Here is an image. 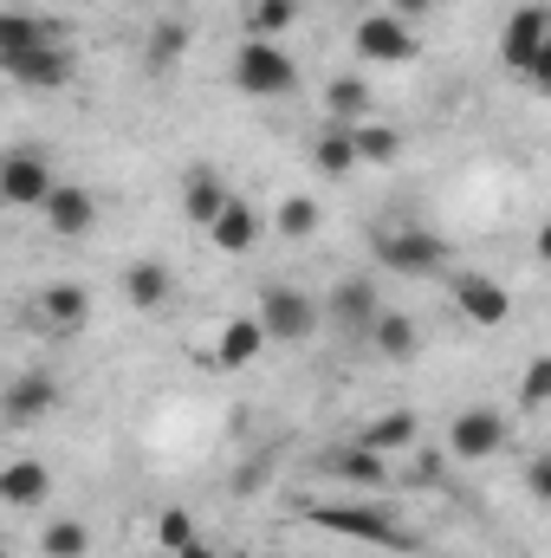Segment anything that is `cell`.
I'll return each instance as SVG.
<instances>
[{
	"instance_id": "ba28073f",
	"label": "cell",
	"mask_w": 551,
	"mask_h": 558,
	"mask_svg": "<svg viewBox=\"0 0 551 558\" xmlns=\"http://www.w3.org/2000/svg\"><path fill=\"white\" fill-rule=\"evenodd\" d=\"M506 448V416L500 410H461L448 422V454L454 461H487Z\"/></svg>"
},
{
	"instance_id": "83f0119b",
	"label": "cell",
	"mask_w": 551,
	"mask_h": 558,
	"mask_svg": "<svg viewBox=\"0 0 551 558\" xmlns=\"http://www.w3.org/2000/svg\"><path fill=\"white\" fill-rule=\"evenodd\" d=\"M195 539H201V526H195V513H188V507H162V513H156V553H182V546H195Z\"/></svg>"
},
{
	"instance_id": "9c48e42d",
	"label": "cell",
	"mask_w": 551,
	"mask_h": 558,
	"mask_svg": "<svg viewBox=\"0 0 551 558\" xmlns=\"http://www.w3.org/2000/svg\"><path fill=\"white\" fill-rule=\"evenodd\" d=\"M454 305H461L467 325H480V331H493V325L513 318V299H506V286L493 274H461L454 279Z\"/></svg>"
},
{
	"instance_id": "e575fe53",
	"label": "cell",
	"mask_w": 551,
	"mask_h": 558,
	"mask_svg": "<svg viewBox=\"0 0 551 558\" xmlns=\"http://www.w3.org/2000/svg\"><path fill=\"white\" fill-rule=\"evenodd\" d=\"M390 13H396V20H428L434 0H390Z\"/></svg>"
},
{
	"instance_id": "1f68e13d",
	"label": "cell",
	"mask_w": 551,
	"mask_h": 558,
	"mask_svg": "<svg viewBox=\"0 0 551 558\" xmlns=\"http://www.w3.org/2000/svg\"><path fill=\"white\" fill-rule=\"evenodd\" d=\"M519 403H526V410H546L551 403V357H532V364H526V377H519Z\"/></svg>"
},
{
	"instance_id": "836d02e7",
	"label": "cell",
	"mask_w": 551,
	"mask_h": 558,
	"mask_svg": "<svg viewBox=\"0 0 551 558\" xmlns=\"http://www.w3.org/2000/svg\"><path fill=\"white\" fill-rule=\"evenodd\" d=\"M526 78H532V92H551V39H546V52L532 59V72H526Z\"/></svg>"
},
{
	"instance_id": "f1b7e54d",
	"label": "cell",
	"mask_w": 551,
	"mask_h": 558,
	"mask_svg": "<svg viewBox=\"0 0 551 558\" xmlns=\"http://www.w3.org/2000/svg\"><path fill=\"white\" fill-rule=\"evenodd\" d=\"M39 553H46V558H85V553H91L85 520H52V526L39 533Z\"/></svg>"
},
{
	"instance_id": "2e32d148",
	"label": "cell",
	"mask_w": 551,
	"mask_h": 558,
	"mask_svg": "<svg viewBox=\"0 0 551 558\" xmlns=\"http://www.w3.org/2000/svg\"><path fill=\"white\" fill-rule=\"evenodd\" d=\"M169 292H175V274H169L162 260H131V267H124V299H131L137 312H162Z\"/></svg>"
},
{
	"instance_id": "52a82bcc",
	"label": "cell",
	"mask_w": 551,
	"mask_h": 558,
	"mask_svg": "<svg viewBox=\"0 0 551 558\" xmlns=\"http://www.w3.org/2000/svg\"><path fill=\"white\" fill-rule=\"evenodd\" d=\"M52 189L59 182H52V162L46 156H33V149L0 156V195H7V208H46Z\"/></svg>"
},
{
	"instance_id": "7a4b0ae2",
	"label": "cell",
	"mask_w": 551,
	"mask_h": 558,
	"mask_svg": "<svg viewBox=\"0 0 551 558\" xmlns=\"http://www.w3.org/2000/svg\"><path fill=\"white\" fill-rule=\"evenodd\" d=\"M377 267H390L403 279H428L448 267V241L428 234V228H383L377 234Z\"/></svg>"
},
{
	"instance_id": "30bf717a",
	"label": "cell",
	"mask_w": 551,
	"mask_h": 558,
	"mask_svg": "<svg viewBox=\"0 0 551 558\" xmlns=\"http://www.w3.org/2000/svg\"><path fill=\"white\" fill-rule=\"evenodd\" d=\"M228 175L221 169H208V162H195L188 175H182V215L195 221V228H215L221 215H228Z\"/></svg>"
},
{
	"instance_id": "9a60e30c",
	"label": "cell",
	"mask_w": 551,
	"mask_h": 558,
	"mask_svg": "<svg viewBox=\"0 0 551 558\" xmlns=\"http://www.w3.org/2000/svg\"><path fill=\"white\" fill-rule=\"evenodd\" d=\"M39 46H59V26L52 20H33V13H0V65L7 59H26V52H39Z\"/></svg>"
},
{
	"instance_id": "74e56055",
	"label": "cell",
	"mask_w": 551,
	"mask_h": 558,
	"mask_svg": "<svg viewBox=\"0 0 551 558\" xmlns=\"http://www.w3.org/2000/svg\"><path fill=\"white\" fill-rule=\"evenodd\" d=\"M539 260H546V267H551V221H546V228H539Z\"/></svg>"
},
{
	"instance_id": "7402d4cb",
	"label": "cell",
	"mask_w": 551,
	"mask_h": 558,
	"mask_svg": "<svg viewBox=\"0 0 551 558\" xmlns=\"http://www.w3.org/2000/svg\"><path fill=\"white\" fill-rule=\"evenodd\" d=\"M415 410H390V416H370L364 428H357V441L364 448H377V454H396V448H415Z\"/></svg>"
},
{
	"instance_id": "d6986e66",
	"label": "cell",
	"mask_w": 551,
	"mask_h": 558,
	"mask_svg": "<svg viewBox=\"0 0 551 558\" xmlns=\"http://www.w3.org/2000/svg\"><path fill=\"white\" fill-rule=\"evenodd\" d=\"M46 487H52V468L46 461H7L0 468V500L7 507H39Z\"/></svg>"
},
{
	"instance_id": "8d00e7d4",
	"label": "cell",
	"mask_w": 551,
	"mask_h": 558,
	"mask_svg": "<svg viewBox=\"0 0 551 558\" xmlns=\"http://www.w3.org/2000/svg\"><path fill=\"white\" fill-rule=\"evenodd\" d=\"M175 558H221V553H215V539H195V546H182Z\"/></svg>"
},
{
	"instance_id": "7c38bea8",
	"label": "cell",
	"mask_w": 551,
	"mask_h": 558,
	"mask_svg": "<svg viewBox=\"0 0 551 558\" xmlns=\"http://www.w3.org/2000/svg\"><path fill=\"white\" fill-rule=\"evenodd\" d=\"M72 72H78V65H72L65 46H39V52H26V59H7V78L26 85V92H46V85L59 92V85H72Z\"/></svg>"
},
{
	"instance_id": "6da1fadb",
	"label": "cell",
	"mask_w": 551,
	"mask_h": 558,
	"mask_svg": "<svg viewBox=\"0 0 551 558\" xmlns=\"http://www.w3.org/2000/svg\"><path fill=\"white\" fill-rule=\"evenodd\" d=\"M292 513H305V520L325 526V533H344V539L383 546V553H415V546H421L390 507H370V500H298Z\"/></svg>"
},
{
	"instance_id": "f546056e",
	"label": "cell",
	"mask_w": 551,
	"mask_h": 558,
	"mask_svg": "<svg viewBox=\"0 0 551 558\" xmlns=\"http://www.w3.org/2000/svg\"><path fill=\"white\" fill-rule=\"evenodd\" d=\"M298 20V0H254L247 7V39H279Z\"/></svg>"
},
{
	"instance_id": "4dcf8cb0",
	"label": "cell",
	"mask_w": 551,
	"mask_h": 558,
	"mask_svg": "<svg viewBox=\"0 0 551 558\" xmlns=\"http://www.w3.org/2000/svg\"><path fill=\"white\" fill-rule=\"evenodd\" d=\"M351 137H357V162H396L403 156V137L390 124H351Z\"/></svg>"
},
{
	"instance_id": "44dd1931",
	"label": "cell",
	"mask_w": 551,
	"mask_h": 558,
	"mask_svg": "<svg viewBox=\"0 0 551 558\" xmlns=\"http://www.w3.org/2000/svg\"><path fill=\"white\" fill-rule=\"evenodd\" d=\"M311 169H318V175H351V169H357V137H351V124H325V131L311 137Z\"/></svg>"
},
{
	"instance_id": "4316f807",
	"label": "cell",
	"mask_w": 551,
	"mask_h": 558,
	"mask_svg": "<svg viewBox=\"0 0 551 558\" xmlns=\"http://www.w3.org/2000/svg\"><path fill=\"white\" fill-rule=\"evenodd\" d=\"M273 228L285 234V241H311V234L325 228V208H318L311 195H285V202H279V215H273Z\"/></svg>"
},
{
	"instance_id": "d4e9b609",
	"label": "cell",
	"mask_w": 551,
	"mask_h": 558,
	"mask_svg": "<svg viewBox=\"0 0 551 558\" xmlns=\"http://www.w3.org/2000/svg\"><path fill=\"white\" fill-rule=\"evenodd\" d=\"M39 312H46V325H52V331H85V318H91V299H85L78 286H46Z\"/></svg>"
},
{
	"instance_id": "3957f363",
	"label": "cell",
	"mask_w": 551,
	"mask_h": 558,
	"mask_svg": "<svg viewBox=\"0 0 551 558\" xmlns=\"http://www.w3.org/2000/svg\"><path fill=\"white\" fill-rule=\"evenodd\" d=\"M234 85H241L247 98H285V92L298 85V65L279 52L273 39H247V46L234 52Z\"/></svg>"
},
{
	"instance_id": "5b68a950",
	"label": "cell",
	"mask_w": 551,
	"mask_h": 558,
	"mask_svg": "<svg viewBox=\"0 0 551 558\" xmlns=\"http://www.w3.org/2000/svg\"><path fill=\"white\" fill-rule=\"evenodd\" d=\"M551 39V7L539 0H526V7H513V20H506V33H500V59H506V72H532V59L546 52Z\"/></svg>"
},
{
	"instance_id": "277c9868",
	"label": "cell",
	"mask_w": 551,
	"mask_h": 558,
	"mask_svg": "<svg viewBox=\"0 0 551 558\" xmlns=\"http://www.w3.org/2000/svg\"><path fill=\"white\" fill-rule=\"evenodd\" d=\"M318 299L311 292H292V286H267V299H260V325H267V338L273 344H305L311 331H318Z\"/></svg>"
},
{
	"instance_id": "5bb4252c",
	"label": "cell",
	"mask_w": 551,
	"mask_h": 558,
	"mask_svg": "<svg viewBox=\"0 0 551 558\" xmlns=\"http://www.w3.org/2000/svg\"><path fill=\"white\" fill-rule=\"evenodd\" d=\"M331 318L351 325V331H370V325L383 318V305H377V279H364V274L338 279V292H331Z\"/></svg>"
},
{
	"instance_id": "d6a6232c",
	"label": "cell",
	"mask_w": 551,
	"mask_h": 558,
	"mask_svg": "<svg viewBox=\"0 0 551 558\" xmlns=\"http://www.w3.org/2000/svg\"><path fill=\"white\" fill-rule=\"evenodd\" d=\"M526 487H532V500H546L551 507V454H539V461L526 468Z\"/></svg>"
},
{
	"instance_id": "f35d334b",
	"label": "cell",
	"mask_w": 551,
	"mask_h": 558,
	"mask_svg": "<svg viewBox=\"0 0 551 558\" xmlns=\"http://www.w3.org/2000/svg\"><path fill=\"white\" fill-rule=\"evenodd\" d=\"M228 558H260V553H228Z\"/></svg>"
},
{
	"instance_id": "ac0fdd59",
	"label": "cell",
	"mask_w": 551,
	"mask_h": 558,
	"mask_svg": "<svg viewBox=\"0 0 551 558\" xmlns=\"http://www.w3.org/2000/svg\"><path fill=\"white\" fill-rule=\"evenodd\" d=\"M260 344H273L260 318H228V325H221V344H215V364L241 371V364H254V357H260Z\"/></svg>"
},
{
	"instance_id": "ffe728a7",
	"label": "cell",
	"mask_w": 551,
	"mask_h": 558,
	"mask_svg": "<svg viewBox=\"0 0 551 558\" xmlns=\"http://www.w3.org/2000/svg\"><path fill=\"white\" fill-rule=\"evenodd\" d=\"M325 111H331V124H370V78H357V72L331 78L325 85Z\"/></svg>"
},
{
	"instance_id": "8992f818",
	"label": "cell",
	"mask_w": 551,
	"mask_h": 558,
	"mask_svg": "<svg viewBox=\"0 0 551 558\" xmlns=\"http://www.w3.org/2000/svg\"><path fill=\"white\" fill-rule=\"evenodd\" d=\"M357 59L364 65H409L415 59V33L409 20H396V13H370V20H357Z\"/></svg>"
},
{
	"instance_id": "484cf974",
	"label": "cell",
	"mask_w": 551,
	"mask_h": 558,
	"mask_svg": "<svg viewBox=\"0 0 551 558\" xmlns=\"http://www.w3.org/2000/svg\"><path fill=\"white\" fill-rule=\"evenodd\" d=\"M370 344L383 351V357H415V344H421V331H415V318H403V312H383L377 325H370Z\"/></svg>"
},
{
	"instance_id": "e0dca14e",
	"label": "cell",
	"mask_w": 551,
	"mask_h": 558,
	"mask_svg": "<svg viewBox=\"0 0 551 558\" xmlns=\"http://www.w3.org/2000/svg\"><path fill=\"white\" fill-rule=\"evenodd\" d=\"M260 228H267V221H260L247 202H228V215L208 228V241H215L221 254H254V247H260Z\"/></svg>"
},
{
	"instance_id": "d590c367",
	"label": "cell",
	"mask_w": 551,
	"mask_h": 558,
	"mask_svg": "<svg viewBox=\"0 0 551 558\" xmlns=\"http://www.w3.org/2000/svg\"><path fill=\"white\" fill-rule=\"evenodd\" d=\"M434 474H441L434 461H415V468H409V487H415V481H421V487H434Z\"/></svg>"
},
{
	"instance_id": "8fae6325",
	"label": "cell",
	"mask_w": 551,
	"mask_h": 558,
	"mask_svg": "<svg viewBox=\"0 0 551 558\" xmlns=\"http://www.w3.org/2000/svg\"><path fill=\"white\" fill-rule=\"evenodd\" d=\"M39 215H46V228H52L59 241H85V234L98 228V202H91L85 189H72V182H59Z\"/></svg>"
},
{
	"instance_id": "603a6c76",
	"label": "cell",
	"mask_w": 551,
	"mask_h": 558,
	"mask_svg": "<svg viewBox=\"0 0 551 558\" xmlns=\"http://www.w3.org/2000/svg\"><path fill=\"white\" fill-rule=\"evenodd\" d=\"M52 403H59L52 377H20V384H7V422H39V416H52Z\"/></svg>"
},
{
	"instance_id": "4fadbf2b",
	"label": "cell",
	"mask_w": 551,
	"mask_h": 558,
	"mask_svg": "<svg viewBox=\"0 0 551 558\" xmlns=\"http://www.w3.org/2000/svg\"><path fill=\"white\" fill-rule=\"evenodd\" d=\"M325 474H338L344 487H383V481H390L383 454H377V448H364L357 435H351L344 448H331V454H325Z\"/></svg>"
},
{
	"instance_id": "cb8c5ba5",
	"label": "cell",
	"mask_w": 551,
	"mask_h": 558,
	"mask_svg": "<svg viewBox=\"0 0 551 558\" xmlns=\"http://www.w3.org/2000/svg\"><path fill=\"white\" fill-rule=\"evenodd\" d=\"M182 52H188V20H156V33H149V46H143V65H149V72H175Z\"/></svg>"
}]
</instances>
